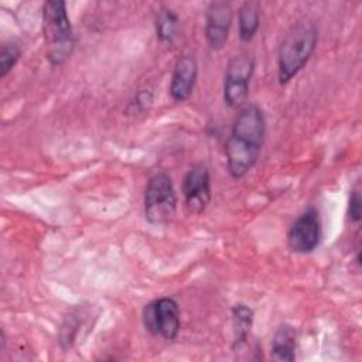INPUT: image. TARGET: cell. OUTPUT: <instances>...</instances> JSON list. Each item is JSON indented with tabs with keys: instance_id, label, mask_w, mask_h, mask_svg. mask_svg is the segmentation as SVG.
Segmentation results:
<instances>
[{
	"instance_id": "6da1fadb",
	"label": "cell",
	"mask_w": 362,
	"mask_h": 362,
	"mask_svg": "<svg viewBox=\"0 0 362 362\" xmlns=\"http://www.w3.org/2000/svg\"><path fill=\"white\" fill-rule=\"evenodd\" d=\"M266 136V120L257 105L243 106L225 141L226 167L232 178H243L256 164Z\"/></svg>"
},
{
	"instance_id": "7a4b0ae2",
	"label": "cell",
	"mask_w": 362,
	"mask_h": 362,
	"mask_svg": "<svg viewBox=\"0 0 362 362\" xmlns=\"http://www.w3.org/2000/svg\"><path fill=\"white\" fill-rule=\"evenodd\" d=\"M318 42V28L314 21L296 23L283 38L277 54V79L288 83L310 61Z\"/></svg>"
},
{
	"instance_id": "3957f363",
	"label": "cell",
	"mask_w": 362,
	"mask_h": 362,
	"mask_svg": "<svg viewBox=\"0 0 362 362\" xmlns=\"http://www.w3.org/2000/svg\"><path fill=\"white\" fill-rule=\"evenodd\" d=\"M41 21L47 47V59L52 66H61L71 57L75 45L65 1H45L42 6Z\"/></svg>"
},
{
	"instance_id": "277c9868",
	"label": "cell",
	"mask_w": 362,
	"mask_h": 362,
	"mask_svg": "<svg viewBox=\"0 0 362 362\" xmlns=\"http://www.w3.org/2000/svg\"><path fill=\"white\" fill-rule=\"evenodd\" d=\"M177 192L165 173L150 177L144 189V218L153 226L168 225L177 214Z\"/></svg>"
},
{
	"instance_id": "5b68a950",
	"label": "cell",
	"mask_w": 362,
	"mask_h": 362,
	"mask_svg": "<svg viewBox=\"0 0 362 362\" xmlns=\"http://www.w3.org/2000/svg\"><path fill=\"white\" fill-rule=\"evenodd\" d=\"M141 321L151 335L174 341L181 328L178 303L171 297H161L147 303L141 311Z\"/></svg>"
},
{
	"instance_id": "8992f818",
	"label": "cell",
	"mask_w": 362,
	"mask_h": 362,
	"mask_svg": "<svg viewBox=\"0 0 362 362\" xmlns=\"http://www.w3.org/2000/svg\"><path fill=\"white\" fill-rule=\"evenodd\" d=\"M255 71V59L249 54H239L230 58L223 76V100L229 107H240L247 95L249 83Z\"/></svg>"
},
{
	"instance_id": "52a82bcc",
	"label": "cell",
	"mask_w": 362,
	"mask_h": 362,
	"mask_svg": "<svg viewBox=\"0 0 362 362\" xmlns=\"http://www.w3.org/2000/svg\"><path fill=\"white\" fill-rule=\"evenodd\" d=\"M321 235L320 214L315 208H308L288 228L287 246L296 253H311L318 247Z\"/></svg>"
},
{
	"instance_id": "ba28073f",
	"label": "cell",
	"mask_w": 362,
	"mask_h": 362,
	"mask_svg": "<svg viewBox=\"0 0 362 362\" xmlns=\"http://www.w3.org/2000/svg\"><path fill=\"white\" fill-rule=\"evenodd\" d=\"M185 208L189 214H202L211 201V177L202 164L192 165L182 180Z\"/></svg>"
},
{
	"instance_id": "9c48e42d",
	"label": "cell",
	"mask_w": 362,
	"mask_h": 362,
	"mask_svg": "<svg viewBox=\"0 0 362 362\" xmlns=\"http://www.w3.org/2000/svg\"><path fill=\"white\" fill-rule=\"evenodd\" d=\"M233 20V10L226 1H212L205 16V37L211 49L219 51L225 47Z\"/></svg>"
},
{
	"instance_id": "30bf717a",
	"label": "cell",
	"mask_w": 362,
	"mask_h": 362,
	"mask_svg": "<svg viewBox=\"0 0 362 362\" xmlns=\"http://www.w3.org/2000/svg\"><path fill=\"white\" fill-rule=\"evenodd\" d=\"M198 78V62L192 55L180 57L173 68L170 95L175 102H185L191 98Z\"/></svg>"
},
{
	"instance_id": "8fae6325",
	"label": "cell",
	"mask_w": 362,
	"mask_h": 362,
	"mask_svg": "<svg viewBox=\"0 0 362 362\" xmlns=\"http://www.w3.org/2000/svg\"><path fill=\"white\" fill-rule=\"evenodd\" d=\"M297 348V332L293 325H280L272 339L270 356L273 361L279 362H293L296 359Z\"/></svg>"
},
{
	"instance_id": "7c38bea8",
	"label": "cell",
	"mask_w": 362,
	"mask_h": 362,
	"mask_svg": "<svg viewBox=\"0 0 362 362\" xmlns=\"http://www.w3.org/2000/svg\"><path fill=\"white\" fill-rule=\"evenodd\" d=\"M239 38L243 42H249L255 38L260 25V10L255 1H245L238 11Z\"/></svg>"
},
{
	"instance_id": "4fadbf2b",
	"label": "cell",
	"mask_w": 362,
	"mask_h": 362,
	"mask_svg": "<svg viewBox=\"0 0 362 362\" xmlns=\"http://www.w3.org/2000/svg\"><path fill=\"white\" fill-rule=\"evenodd\" d=\"M253 310L246 304H235L232 308V327H233V349L240 348L252 329L253 325Z\"/></svg>"
},
{
	"instance_id": "5bb4252c",
	"label": "cell",
	"mask_w": 362,
	"mask_h": 362,
	"mask_svg": "<svg viewBox=\"0 0 362 362\" xmlns=\"http://www.w3.org/2000/svg\"><path fill=\"white\" fill-rule=\"evenodd\" d=\"M178 16L174 10L168 7L160 8L156 16V35L157 40L163 44H171L178 34Z\"/></svg>"
},
{
	"instance_id": "9a60e30c",
	"label": "cell",
	"mask_w": 362,
	"mask_h": 362,
	"mask_svg": "<svg viewBox=\"0 0 362 362\" xmlns=\"http://www.w3.org/2000/svg\"><path fill=\"white\" fill-rule=\"evenodd\" d=\"M21 49L16 42H6L0 49V78H4L20 59Z\"/></svg>"
},
{
	"instance_id": "2e32d148",
	"label": "cell",
	"mask_w": 362,
	"mask_h": 362,
	"mask_svg": "<svg viewBox=\"0 0 362 362\" xmlns=\"http://www.w3.org/2000/svg\"><path fill=\"white\" fill-rule=\"evenodd\" d=\"M348 215L354 223H358L362 218V198H361V188L355 185L351 191L349 205H348Z\"/></svg>"
},
{
	"instance_id": "e0dca14e",
	"label": "cell",
	"mask_w": 362,
	"mask_h": 362,
	"mask_svg": "<svg viewBox=\"0 0 362 362\" xmlns=\"http://www.w3.org/2000/svg\"><path fill=\"white\" fill-rule=\"evenodd\" d=\"M151 103H153V93L150 90L143 89L136 95V106L139 110H141V112L148 110Z\"/></svg>"
}]
</instances>
